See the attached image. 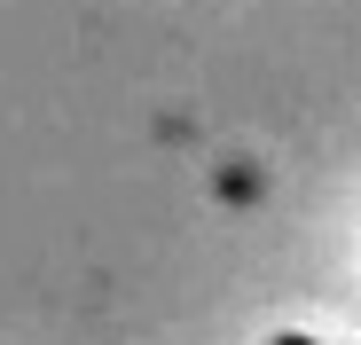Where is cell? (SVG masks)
Segmentation results:
<instances>
[{"mask_svg":"<svg viewBox=\"0 0 361 345\" xmlns=\"http://www.w3.org/2000/svg\"><path fill=\"white\" fill-rule=\"evenodd\" d=\"M275 345H314V337H275Z\"/></svg>","mask_w":361,"mask_h":345,"instance_id":"cell-1","label":"cell"}]
</instances>
